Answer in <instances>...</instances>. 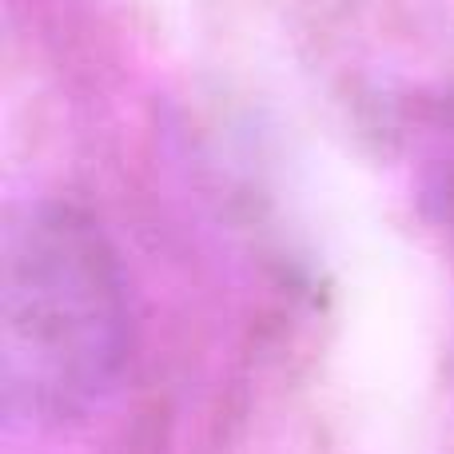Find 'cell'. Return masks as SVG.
<instances>
[{
  "mask_svg": "<svg viewBox=\"0 0 454 454\" xmlns=\"http://www.w3.org/2000/svg\"><path fill=\"white\" fill-rule=\"evenodd\" d=\"M128 355V295L116 251L92 215L36 204L4 231L0 391L28 427L80 419Z\"/></svg>",
  "mask_w": 454,
  "mask_h": 454,
  "instance_id": "cell-1",
  "label": "cell"
}]
</instances>
